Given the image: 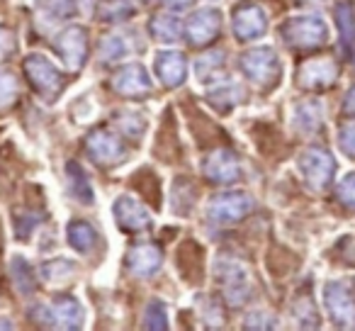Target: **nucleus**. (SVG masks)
<instances>
[{
  "instance_id": "bb28decb",
  "label": "nucleus",
  "mask_w": 355,
  "mask_h": 331,
  "mask_svg": "<svg viewBox=\"0 0 355 331\" xmlns=\"http://www.w3.org/2000/svg\"><path fill=\"white\" fill-rule=\"evenodd\" d=\"M17 98V80L8 71H0V110L10 108Z\"/></svg>"
},
{
  "instance_id": "aec40b11",
  "label": "nucleus",
  "mask_w": 355,
  "mask_h": 331,
  "mask_svg": "<svg viewBox=\"0 0 355 331\" xmlns=\"http://www.w3.org/2000/svg\"><path fill=\"white\" fill-rule=\"evenodd\" d=\"M66 173H69L71 190H73L76 200H80L83 205L93 203V188H90L88 176L83 173V169H80L78 163H69V166H66Z\"/></svg>"
},
{
  "instance_id": "6ab92c4d",
  "label": "nucleus",
  "mask_w": 355,
  "mask_h": 331,
  "mask_svg": "<svg viewBox=\"0 0 355 331\" xmlns=\"http://www.w3.org/2000/svg\"><path fill=\"white\" fill-rule=\"evenodd\" d=\"M151 35L156 37L158 42H178L180 40V35H183V27H180V22L175 20L173 15H156L151 20Z\"/></svg>"
},
{
  "instance_id": "f3484780",
  "label": "nucleus",
  "mask_w": 355,
  "mask_h": 331,
  "mask_svg": "<svg viewBox=\"0 0 355 331\" xmlns=\"http://www.w3.org/2000/svg\"><path fill=\"white\" fill-rule=\"evenodd\" d=\"M334 78H336V66L329 59L309 61L300 71V83L304 88H326V85L334 83Z\"/></svg>"
},
{
  "instance_id": "c756f323",
  "label": "nucleus",
  "mask_w": 355,
  "mask_h": 331,
  "mask_svg": "<svg viewBox=\"0 0 355 331\" xmlns=\"http://www.w3.org/2000/svg\"><path fill=\"white\" fill-rule=\"evenodd\" d=\"M35 224H37V214L35 212H30V214H25V212H17V222H15V232H17V237H30V232L35 229Z\"/></svg>"
},
{
  "instance_id": "f257e3e1",
  "label": "nucleus",
  "mask_w": 355,
  "mask_h": 331,
  "mask_svg": "<svg viewBox=\"0 0 355 331\" xmlns=\"http://www.w3.org/2000/svg\"><path fill=\"white\" fill-rule=\"evenodd\" d=\"M25 74H27V78H30L32 88L44 100H56L61 90H64V78H61V74L56 71V66H51L42 54L27 56Z\"/></svg>"
},
{
  "instance_id": "4be33fe9",
  "label": "nucleus",
  "mask_w": 355,
  "mask_h": 331,
  "mask_svg": "<svg viewBox=\"0 0 355 331\" xmlns=\"http://www.w3.org/2000/svg\"><path fill=\"white\" fill-rule=\"evenodd\" d=\"M73 263H69L66 258H59V261H49L42 266V278H44L46 282H59V285H64V282H69V278L73 275Z\"/></svg>"
},
{
  "instance_id": "39448f33",
  "label": "nucleus",
  "mask_w": 355,
  "mask_h": 331,
  "mask_svg": "<svg viewBox=\"0 0 355 331\" xmlns=\"http://www.w3.org/2000/svg\"><path fill=\"white\" fill-rule=\"evenodd\" d=\"M85 151H88V156L93 158L95 163H100V166H114V163H119L127 156L124 144H119V139L114 137L112 132H107L105 127H98L88 134V139H85Z\"/></svg>"
},
{
  "instance_id": "423d86ee",
  "label": "nucleus",
  "mask_w": 355,
  "mask_h": 331,
  "mask_svg": "<svg viewBox=\"0 0 355 331\" xmlns=\"http://www.w3.org/2000/svg\"><path fill=\"white\" fill-rule=\"evenodd\" d=\"M54 49L69 69H80L88 56V32L83 27H66L54 40Z\"/></svg>"
},
{
  "instance_id": "7c9ffc66",
  "label": "nucleus",
  "mask_w": 355,
  "mask_h": 331,
  "mask_svg": "<svg viewBox=\"0 0 355 331\" xmlns=\"http://www.w3.org/2000/svg\"><path fill=\"white\" fill-rule=\"evenodd\" d=\"M340 146H343L345 153L355 156V124H348V127L340 129Z\"/></svg>"
},
{
  "instance_id": "9b49d317",
  "label": "nucleus",
  "mask_w": 355,
  "mask_h": 331,
  "mask_svg": "<svg viewBox=\"0 0 355 331\" xmlns=\"http://www.w3.org/2000/svg\"><path fill=\"white\" fill-rule=\"evenodd\" d=\"M205 176L207 180L219 185H227L234 183V180L241 176V166H239L236 156L227 148H217V151L209 153L207 163H205Z\"/></svg>"
},
{
  "instance_id": "5701e85b",
  "label": "nucleus",
  "mask_w": 355,
  "mask_h": 331,
  "mask_svg": "<svg viewBox=\"0 0 355 331\" xmlns=\"http://www.w3.org/2000/svg\"><path fill=\"white\" fill-rule=\"evenodd\" d=\"M137 10V0H105L98 15L103 20H122Z\"/></svg>"
},
{
  "instance_id": "9d476101",
  "label": "nucleus",
  "mask_w": 355,
  "mask_h": 331,
  "mask_svg": "<svg viewBox=\"0 0 355 331\" xmlns=\"http://www.w3.org/2000/svg\"><path fill=\"white\" fill-rule=\"evenodd\" d=\"M112 88L119 95H127V98H144V95L151 93V78L144 71V66L127 64L114 74Z\"/></svg>"
},
{
  "instance_id": "f03ea898",
  "label": "nucleus",
  "mask_w": 355,
  "mask_h": 331,
  "mask_svg": "<svg viewBox=\"0 0 355 331\" xmlns=\"http://www.w3.org/2000/svg\"><path fill=\"white\" fill-rule=\"evenodd\" d=\"M241 69L248 76V80H253L261 88H272V83L280 76V64L272 49L261 46V49H251L241 56Z\"/></svg>"
},
{
  "instance_id": "dca6fc26",
  "label": "nucleus",
  "mask_w": 355,
  "mask_h": 331,
  "mask_svg": "<svg viewBox=\"0 0 355 331\" xmlns=\"http://www.w3.org/2000/svg\"><path fill=\"white\" fill-rule=\"evenodd\" d=\"M326 307L331 309V314L336 316V321H353L355 319V302L350 300L348 290L340 282H331L326 287Z\"/></svg>"
},
{
  "instance_id": "393cba45",
  "label": "nucleus",
  "mask_w": 355,
  "mask_h": 331,
  "mask_svg": "<svg viewBox=\"0 0 355 331\" xmlns=\"http://www.w3.org/2000/svg\"><path fill=\"white\" fill-rule=\"evenodd\" d=\"M129 51L127 42H124L122 35H110L103 40V46H100V59L103 61H114L119 56H124Z\"/></svg>"
},
{
  "instance_id": "ddd939ff",
  "label": "nucleus",
  "mask_w": 355,
  "mask_h": 331,
  "mask_svg": "<svg viewBox=\"0 0 355 331\" xmlns=\"http://www.w3.org/2000/svg\"><path fill=\"white\" fill-rule=\"evenodd\" d=\"M300 166H302V171H304L306 180H309L314 188H324V185L329 183L331 173H334V161H331V156L324 148H309V151H304Z\"/></svg>"
},
{
  "instance_id": "20e7f679",
  "label": "nucleus",
  "mask_w": 355,
  "mask_h": 331,
  "mask_svg": "<svg viewBox=\"0 0 355 331\" xmlns=\"http://www.w3.org/2000/svg\"><path fill=\"white\" fill-rule=\"evenodd\" d=\"M217 278L219 285L224 287V295L232 307H239L246 302L248 292H251V280H248L246 268L239 261H219L217 263Z\"/></svg>"
},
{
  "instance_id": "a878e982",
  "label": "nucleus",
  "mask_w": 355,
  "mask_h": 331,
  "mask_svg": "<svg viewBox=\"0 0 355 331\" xmlns=\"http://www.w3.org/2000/svg\"><path fill=\"white\" fill-rule=\"evenodd\" d=\"M168 314H166V305L158 300L148 302L146 307V314H144V326L146 329H166L168 326Z\"/></svg>"
},
{
  "instance_id": "a211bd4d",
  "label": "nucleus",
  "mask_w": 355,
  "mask_h": 331,
  "mask_svg": "<svg viewBox=\"0 0 355 331\" xmlns=\"http://www.w3.org/2000/svg\"><path fill=\"white\" fill-rule=\"evenodd\" d=\"M51 314H54V326L78 329L80 319H83V307L76 302V297H56L51 305Z\"/></svg>"
},
{
  "instance_id": "2eb2a0df",
  "label": "nucleus",
  "mask_w": 355,
  "mask_h": 331,
  "mask_svg": "<svg viewBox=\"0 0 355 331\" xmlns=\"http://www.w3.org/2000/svg\"><path fill=\"white\" fill-rule=\"evenodd\" d=\"M163 261V251L153 244H139L129 251L127 256V266L129 271L134 273L137 278H148L161 268Z\"/></svg>"
},
{
  "instance_id": "72a5a7b5",
  "label": "nucleus",
  "mask_w": 355,
  "mask_h": 331,
  "mask_svg": "<svg viewBox=\"0 0 355 331\" xmlns=\"http://www.w3.org/2000/svg\"><path fill=\"white\" fill-rule=\"evenodd\" d=\"M345 105H348V110H353V112H355V88L350 90V95H348V100H345Z\"/></svg>"
},
{
  "instance_id": "b1692460",
  "label": "nucleus",
  "mask_w": 355,
  "mask_h": 331,
  "mask_svg": "<svg viewBox=\"0 0 355 331\" xmlns=\"http://www.w3.org/2000/svg\"><path fill=\"white\" fill-rule=\"evenodd\" d=\"M12 275H15V285H17V290H20V292L30 295V292L35 290V285H37L35 271L27 266L25 258H15V261H12Z\"/></svg>"
},
{
  "instance_id": "7ed1b4c3",
  "label": "nucleus",
  "mask_w": 355,
  "mask_h": 331,
  "mask_svg": "<svg viewBox=\"0 0 355 331\" xmlns=\"http://www.w3.org/2000/svg\"><path fill=\"white\" fill-rule=\"evenodd\" d=\"M253 210V200L246 193H222L209 200L207 214L214 224H234Z\"/></svg>"
},
{
  "instance_id": "0eeeda50",
  "label": "nucleus",
  "mask_w": 355,
  "mask_h": 331,
  "mask_svg": "<svg viewBox=\"0 0 355 331\" xmlns=\"http://www.w3.org/2000/svg\"><path fill=\"white\" fill-rule=\"evenodd\" d=\"M282 37L295 49H311V46L321 44L326 40V27L316 17H295L285 25Z\"/></svg>"
},
{
  "instance_id": "1a4fd4ad",
  "label": "nucleus",
  "mask_w": 355,
  "mask_h": 331,
  "mask_svg": "<svg viewBox=\"0 0 355 331\" xmlns=\"http://www.w3.org/2000/svg\"><path fill=\"white\" fill-rule=\"evenodd\" d=\"M112 212H114L117 224L124 229V232L141 234V232H146V229L151 227V214H148V210L144 207L141 203H137L134 198H129V195L117 198Z\"/></svg>"
},
{
  "instance_id": "c85d7f7f",
  "label": "nucleus",
  "mask_w": 355,
  "mask_h": 331,
  "mask_svg": "<svg viewBox=\"0 0 355 331\" xmlns=\"http://www.w3.org/2000/svg\"><path fill=\"white\" fill-rule=\"evenodd\" d=\"M15 44H17L15 32L8 30V27H0V61L8 59L15 51Z\"/></svg>"
},
{
  "instance_id": "6e6552de",
  "label": "nucleus",
  "mask_w": 355,
  "mask_h": 331,
  "mask_svg": "<svg viewBox=\"0 0 355 331\" xmlns=\"http://www.w3.org/2000/svg\"><path fill=\"white\" fill-rule=\"evenodd\" d=\"M219 30H222V15H219V10L205 8V10L193 12V17L188 20V27H185V35H188L190 44L207 46L212 40H217Z\"/></svg>"
},
{
  "instance_id": "473e14b6",
  "label": "nucleus",
  "mask_w": 355,
  "mask_h": 331,
  "mask_svg": "<svg viewBox=\"0 0 355 331\" xmlns=\"http://www.w3.org/2000/svg\"><path fill=\"white\" fill-rule=\"evenodd\" d=\"M161 3L171 10H185V8L193 6V0H161Z\"/></svg>"
},
{
  "instance_id": "cd10ccee",
  "label": "nucleus",
  "mask_w": 355,
  "mask_h": 331,
  "mask_svg": "<svg viewBox=\"0 0 355 331\" xmlns=\"http://www.w3.org/2000/svg\"><path fill=\"white\" fill-rule=\"evenodd\" d=\"M40 6L51 17H69L73 12V0H40Z\"/></svg>"
},
{
  "instance_id": "4468645a",
  "label": "nucleus",
  "mask_w": 355,
  "mask_h": 331,
  "mask_svg": "<svg viewBox=\"0 0 355 331\" xmlns=\"http://www.w3.org/2000/svg\"><path fill=\"white\" fill-rule=\"evenodd\" d=\"M156 74L168 88H178L188 76V61L180 51H161L153 61Z\"/></svg>"
},
{
  "instance_id": "f8f14e48",
  "label": "nucleus",
  "mask_w": 355,
  "mask_h": 331,
  "mask_svg": "<svg viewBox=\"0 0 355 331\" xmlns=\"http://www.w3.org/2000/svg\"><path fill=\"white\" fill-rule=\"evenodd\" d=\"M234 32L241 42H251L266 32V12L258 6H239L234 10Z\"/></svg>"
},
{
  "instance_id": "412c9836",
  "label": "nucleus",
  "mask_w": 355,
  "mask_h": 331,
  "mask_svg": "<svg viewBox=\"0 0 355 331\" xmlns=\"http://www.w3.org/2000/svg\"><path fill=\"white\" fill-rule=\"evenodd\" d=\"M95 232L88 222H71L69 224V241L76 251H90L95 244Z\"/></svg>"
},
{
  "instance_id": "2f4dec72",
  "label": "nucleus",
  "mask_w": 355,
  "mask_h": 331,
  "mask_svg": "<svg viewBox=\"0 0 355 331\" xmlns=\"http://www.w3.org/2000/svg\"><path fill=\"white\" fill-rule=\"evenodd\" d=\"M338 195H340V200H343L345 205H355V173L348 176V178L340 183Z\"/></svg>"
}]
</instances>
